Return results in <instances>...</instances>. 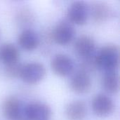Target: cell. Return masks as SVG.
<instances>
[{
  "instance_id": "cell-17",
  "label": "cell",
  "mask_w": 120,
  "mask_h": 120,
  "mask_svg": "<svg viewBox=\"0 0 120 120\" xmlns=\"http://www.w3.org/2000/svg\"><path fill=\"white\" fill-rule=\"evenodd\" d=\"M22 66V64L20 63L18 61L13 63L6 65L4 68V73L7 77L11 79L19 77Z\"/></svg>"
},
{
  "instance_id": "cell-11",
  "label": "cell",
  "mask_w": 120,
  "mask_h": 120,
  "mask_svg": "<svg viewBox=\"0 0 120 120\" xmlns=\"http://www.w3.org/2000/svg\"><path fill=\"white\" fill-rule=\"evenodd\" d=\"M86 114V105L82 101L71 102L65 108V115L69 120H84Z\"/></svg>"
},
{
  "instance_id": "cell-4",
  "label": "cell",
  "mask_w": 120,
  "mask_h": 120,
  "mask_svg": "<svg viewBox=\"0 0 120 120\" xmlns=\"http://www.w3.org/2000/svg\"><path fill=\"white\" fill-rule=\"evenodd\" d=\"M89 14V8L84 1H74L68 8V17L70 22L77 25L86 22Z\"/></svg>"
},
{
  "instance_id": "cell-13",
  "label": "cell",
  "mask_w": 120,
  "mask_h": 120,
  "mask_svg": "<svg viewBox=\"0 0 120 120\" xmlns=\"http://www.w3.org/2000/svg\"><path fill=\"white\" fill-rule=\"evenodd\" d=\"M91 15L96 22H103L112 16L110 7L104 2H94L91 6Z\"/></svg>"
},
{
  "instance_id": "cell-1",
  "label": "cell",
  "mask_w": 120,
  "mask_h": 120,
  "mask_svg": "<svg viewBox=\"0 0 120 120\" xmlns=\"http://www.w3.org/2000/svg\"><path fill=\"white\" fill-rule=\"evenodd\" d=\"M95 60L98 68H102L105 72L116 71L119 67L120 51L115 44H108L101 49Z\"/></svg>"
},
{
  "instance_id": "cell-18",
  "label": "cell",
  "mask_w": 120,
  "mask_h": 120,
  "mask_svg": "<svg viewBox=\"0 0 120 120\" xmlns=\"http://www.w3.org/2000/svg\"><path fill=\"white\" fill-rule=\"evenodd\" d=\"M81 70L82 71H84L86 73L89 74V72H93L97 68L96 65V60H95V57L92 58V56L85 58L84 61L82 63V64L81 65Z\"/></svg>"
},
{
  "instance_id": "cell-9",
  "label": "cell",
  "mask_w": 120,
  "mask_h": 120,
  "mask_svg": "<svg viewBox=\"0 0 120 120\" xmlns=\"http://www.w3.org/2000/svg\"><path fill=\"white\" fill-rule=\"evenodd\" d=\"M96 48L94 39L89 35H82L77 38L75 44L76 53L84 58L92 56Z\"/></svg>"
},
{
  "instance_id": "cell-8",
  "label": "cell",
  "mask_w": 120,
  "mask_h": 120,
  "mask_svg": "<svg viewBox=\"0 0 120 120\" xmlns=\"http://www.w3.org/2000/svg\"><path fill=\"white\" fill-rule=\"evenodd\" d=\"M70 88L77 94H86L89 92L92 86L89 75L79 70L76 72L70 80Z\"/></svg>"
},
{
  "instance_id": "cell-12",
  "label": "cell",
  "mask_w": 120,
  "mask_h": 120,
  "mask_svg": "<svg viewBox=\"0 0 120 120\" xmlns=\"http://www.w3.org/2000/svg\"><path fill=\"white\" fill-rule=\"evenodd\" d=\"M18 42L23 49L32 51L38 46L39 39L34 31L30 29H25L19 34Z\"/></svg>"
},
{
  "instance_id": "cell-3",
  "label": "cell",
  "mask_w": 120,
  "mask_h": 120,
  "mask_svg": "<svg viewBox=\"0 0 120 120\" xmlns=\"http://www.w3.org/2000/svg\"><path fill=\"white\" fill-rule=\"evenodd\" d=\"M75 30L74 27L68 22H60L56 25L51 32V39L60 45L69 44L74 38Z\"/></svg>"
},
{
  "instance_id": "cell-19",
  "label": "cell",
  "mask_w": 120,
  "mask_h": 120,
  "mask_svg": "<svg viewBox=\"0 0 120 120\" xmlns=\"http://www.w3.org/2000/svg\"><path fill=\"white\" fill-rule=\"evenodd\" d=\"M18 120H27V119H26V120H23V119H22V118H20V119H18Z\"/></svg>"
},
{
  "instance_id": "cell-15",
  "label": "cell",
  "mask_w": 120,
  "mask_h": 120,
  "mask_svg": "<svg viewBox=\"0 0 120 120\" xmlns=\"http://www.w3.org/2000/svg\"><path fill=\"white\" fill-rule=\"evenodd\" d=\"M104 89L110 94H117L120 88V79L117 71L106 72L103 79Z\"/></svg>"
},
{
  "instance_id": "cell-16",
  "label": "cell",
  "mask_w": 120,
  "mask_h": 120,
  "mask_svg": "<svg viewBox=\"0 0 120 120\" xmlns=\"http://www.w3.org/2000/svg\"><path fill=\"white\" fill-rule=\"evenodd\" d=\"M34 15L33 12L28 8H22L20 9L16 15V21L20 26L26 27L31 25L34 22Z\"/></svg>"
},
{
  "instance_id": "cell-6",
  "label": "cell",
  "mask_w": 120,
  "mask_h": 120,
  "mask_svg": "<svg viewBox=\"0 0 120 120\" xmlns=\"http://www.w3.org/2000/svg\"><path fill=\"white\" fill-rule=\"evenodd\" d=\"M52 70L58 75L65 77L69 75L74 69V63L71 58L65 54L56 55L51 62Z\"/></svg>"
},
{
  "instance_id": "cell-2",
  "label": "cell",
  "mask_w": 120,
  "mask_h": 120,
  "mask_svg": "<svg viewBox=\"0 0 120 120\" xmlns=\"http://www.w3.org/2000/svg\"><path fill=\"white\" fill-rule=\"evenodd\" d=\"M45 75L44 65L37 62H32L22 65L19 77L27 84H34L41 82Z\"/></svg>"
},
{
  "instance_id": "cell-7",
  "label": "cell",
  "mask_w": 120,
  "mask_h": 120,
  "mask_svg": "<svg viewBox=\"0 0 120 120\" xmlns=\"http://www.w3.org/2000/svg\"><path fill=\"white\" fill-rule=\"evenodd\" d=\"M114 108L113 101L105 94H98L93 99L92 109L97 116L106 117L113 112Z\"/></svg>"
},
{
  "instance_id": "cell-14",
  "label": "cell",
  "mask_w": 120,
  "mask_h": 120,
  "mask_svg": "<svg viewBox=\"0 0 120 120\" xmlns=\"http://www.w3.org/2000/svg\"><path fill=\"white\" fill-rule=\"evenodd\" d=\"M19 57V51L13 44L5 43L0 46V60L5 65L18 62Z\"/></svg>"
},
{
  "instance_id": "cell-5",
  "label": "cell",
  "mask_w": 120,
  "mask_h": 120,
  "mask_svg": "<svg viewBox=\"0 0 120 120\" xmlns=\"http://www.w3.org/2000/svg\"><path fill=\"white\" fill-rule=\"evenodd\" d=\"M25 114L27 120H49L51 116V110L46 103L32 102L25 107Z\"/></svg>"
},
{
  "instance_id": "cell-10",
  "label": "cell",
  "mask_w": 120,
  "mask_h": 120,
  "mask_svg": "<svg viewBox=\"0 0 120 120\" xmlns=\"http://www.w3.org/2000/svg\"><path fill=\"white\" fill-rule=\"evenodd\" d=\"M2 111L8 120H18L20 118V103L15 96L7 97L3 103Z\"/></svg>"
}]
</instances>
